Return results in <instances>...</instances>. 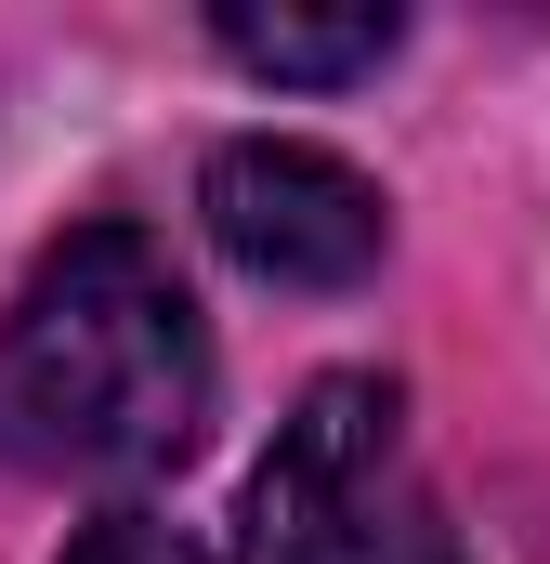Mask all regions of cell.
I'll use <instances>...</instances> for the list:
<instances>
[{
	"instance_id": "6da1fadb",
	"label": "cell",
	"mask_w": 550,
	"mask_h": 564,
	"mask_svg": "<svg viewBox=\"0 0 550 564\" xmlns=\"http://www.w3.org/2000/svg\"><path fill=\"white\" fill-rule=\"evenodd\" d=\"M210 433V328L144 224L53 237L0 302V459L13 473H170Z\"/></svg>"
},
{
	"instance_id": "7a4b0ae2",
	"label": "cell",
	"mask_w": 550,
	"mask_h": 564,
	"mask_svg": "<svg viewBox=\"0 0 550 564\" xmlns=\"http://www.w3.org/2000/svg\"><path fill=\"white\" fill-rule=\"evenodd\" d=\"M237 564H472L419 473L407 394L381 368H341L275 421L237 499Z\"/></svg>"
},
{
	"instance_id": "3957f363",
	"label": "cell",
	"mask_w": 550,
	"mask_h": 564,
	"mask_svg": "<svg viewBox=\"0 0 550 564\" xmlns=\"http://www.w3.org/2000/svg\"><path fill=\"white\" fill-rule=\"evenodd\" d=\"M197 210H210L223 263L263 276V289H354V276H381V250H394L381 184L354 158H328V144H288V132L223 144L197 171Z\"/></svg>"
},
{
	"instance_id": "277c9868",
	"label": "cell",
	"mask_w": 550,
	"mask_h": 564,
	"mask_svg": "<svg viewBox=\"0 0 550 564\" xmlns=\"http://www.w3.org/2000/svg\"><path fill=\"white\" fill-rule=\"evenodd\" d=\"M210 40L250 66V79H367L394 40H407V13H381V0H354V13H210Z\"/></svg>"
},
{
	"instance_id": "5b68a950",
	"label": "cell",
	"mask_w": 550,
	"mask_h": 564,
	"mask_svg": "<svg viewBox=\"0 0 550 564\" xmlns=\"http://www.w3.org/2000/svg\"><path fill=\"white\" fill-rule=\"evenodd\" d=\"M66 564H210V552H197V525H170L157 499H119V512H92V525L66 539Z\"/></svg>"
}]
</instances>
